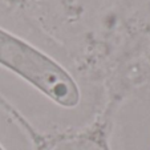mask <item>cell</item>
I'll list each match as a JSON object with an SVG mask.
<instances>
[{
  "label": "cell",
  "instance_id": "cell-2",
  "mask_svg": "<svg viewBox=\"0 0 150 150\" xmlns=\"http://www.w3.org/2000/svg\"><path fill=\"white\" fill-rule=\"evenodd\" d=\"M0 150H4V149H3V147H1V146H0Z\"/></svg>",
  "mask_w": 150,
  "mask_h": 150
},
{
  "label": "cell",
  "instance_id": "cell-1",
  "mask_svg": "<svg viewBox=\"0 0 150 150\" xmlns=\"http://www.w3.org/2000/svg\"><path fill=\"white\" fill-rule=\"evenodd\" d=\"M0 65L33 85L62 108H76L80 89L72 76L45 53L0 28Z\"/></svg>",
  "mask_w": 150,
  "mask_h": 150
}]
</instances>
